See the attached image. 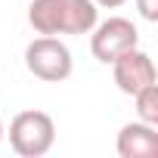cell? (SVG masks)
Here are the masks:
<instances>
[{
    "label": "cell",
    "mask_w": 158,
    "mask_h": 158,
    "mask_svg": "<svg viewBox=\"0 0 158 158\" xmlns=\"http://www.w3.org/2000/svg\"><path fill=\"white\" fill-rule=\"evenodd\" d=\"M112 74H115L118 90H121V93H127V96H133V93H139L143 87H149V84H155V81H158V71H155L152 56H149V53H143L139 47H133V50L121 53V56L112 62Z\"/></svg>",
    "instance_id": "obj_4"
},
{
    "label": "cell",
    "mask_w": 158,
    "mask_h": 158,
    "mask_svg": "<svg viewBox=\"0 0 158 158\" xmlns=\"http://www.w3.org/2000/svg\"><path fill=\"white\" fill-rule=\"evenodd\" d=\"M56 143V124L47 112L28 109L10 121V146L22 158H40Z\"/></svg>",
    "instance_id": "obj_1"
},
{
    "label": "cell",
    "mask_w": 158,
    "mask_h": 158,
    "mask_svg": "<svg viewBox=\"0 0 158 158\" xmlns=\"http://www.w3.org/2000/svg\"><path fill=\"white\" fill-rule=\"evenodd\" d=\"M99 19L93 0H62V34H90Z\"/></svg>",
    "instance_id": "obj_6"
},
{
    "label": "cell",
    "mask_w": 158,
    "mask_h": 158,
    "mask_svg": "<svg viewBox=\"0 0 158 158\" xmlns=\"http://www.w3.org/2000/svg\"><path fill=\"white\" fill-rule=\"evenodd\" d=\"M25 68L47 84H59L71 74L74 59H71V50L56 34H40L25 47Z\"/></svg>",
    "instance_id": "obj_2"
},
{
    "label": "cell",
    "mask_w": 158,
    "mask_h": 158,
    "mask_svg": "<svg viewBox=\"0 0 158 158\" xmlns=\"http://www.w3.org/2000/svg\"><path fill=\"white\" fill-rule=\"evenodd\" d=\"M3 133H6V130H3V121H0V143H3Z\"/></svg>",
    "instance_id": "obj_11"
},
{
    "label": "cell",
    "mask_w": 158,
    "mask_h": 158,
    "mask_svg": "<svg viewBox=\"0 0 158 158\" xmlns=\"http://www.w3.org/2000/svg\"><path fill=\"white\" fill-rule=\"evenodd\" d=\"M136 10L146 22H155L158 19V0H136Z\"/></svg>",
    "instance_id": "obj_9"
},
{
    "label": "cell",
    "mask_w": 158,
    "mask_h": 158,
    "mask_svg": "<svg viewBox=\"0 0 158 158\" xmlns=\"http://www.w3.org/2000/svg\"><path fill=\"white\" fill-rule=\"evenodd\" d=\"M133 102H136V115H139V121L158 127V81L149 84V87H143L139 93H133Z\"/></svg>",
    "instance_id": "obj_8"
},
{
    "label": "cell",
    "mask_w": 158,
    "mask_h": 158,
    "mask_svg": "<svg viewBox=\"0 0 158 158\" xmlns=\"http://www.w3.org/2000/svg\"><path fill=\"white\" fill-rule=\"evenodd\" d=\"M121 158H158V130L146 121H130L118 130L115 143Z\"/></svg>",
    "instance_id": "obj_5"
},
{
    "label": "cell",
    "mask_w": 158,
    "mask_h": 158,
    "mask_svg": "<svg viewBox=\"0 0 158 158\" xmlns=\"http://www.w3.org/2000/svg\"><path fill=\"white\" fill-rule=\"evenodd\" d=\"M28 22L37 34H62V0H31Z\"/></svg>",
    "instance_id": "obj_7"
},
{
    "label": "cell",
    "mask_w": 158,
    "mask_h": 158,
    "mask_svg": "<svg viewBox=\"0 0 158 158\" xmlns=\"http://www.w3.org/2000/svg\"><path fill=\"white\" fill-rule=\"evenodd\" d=\"M96 6H102V10H118V6H124L127 0H93Z\"/></svg>",
    "instance_id": "obj_10"
},
{
    "label": "cell",
    "mask_w": 158,
    "mask_h": 158,
    "mask_svg": "<svg viewBox=\"0 0 158 158\" xmlns=\"http://www.w3.org/2000/svg\"><path fill=\"white\" fill-rule=\"evenodd\" d=\"M133 47H139V31L124 16H112L106 22H96L90 31V53L106 65H112L121 53H127Z\"/></svg>",
    "instance_id": "obj_3"
}]
</instances>
